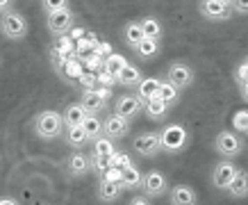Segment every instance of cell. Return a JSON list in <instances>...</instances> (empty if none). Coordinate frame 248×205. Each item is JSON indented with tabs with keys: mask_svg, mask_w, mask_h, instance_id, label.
<instances>
[{
	"mask_svg": "<svg viewBox=\"0 0 248 205\" xmlns=\"http://www.w3.org/2000/svg\"><path fill=\"white\" fill-rule=\"evenodd\" d=\"M64 116L60 112H55V110H44V112L37 114V119H34V132L37 137L41 139H57V137L64 135Z\"/></svg>",
	"mask_w": 248,
	"mask_h": 205,
	"instance_id": "6da1fadb",
	"label": "cell"
},
{
	"mask_svg": "<svg viewBox=\"0 0 248 205\" xmlns=\"http://www.w3.org/2000/svg\"><path fill=\"white\" fill-rule=\"evenodd\" d=\"M28 30H30L28 18L21 12H16V9H5L2 12V16H0V32L5 34V39H9V41L25 39Z\"/></svg>",
	"mask_w": 248,
	"mask_h": 205,
	"instance_id": "7a4b0ae2",
	"label": "cell"
},
{
	"mask_svg": "<svg viewBox=\"0 0 248 205\" xmlns=\"http://www.w3.org/2000/svg\"><path fill=\"white\" fill-rule=\"evenodd\" d=\"M189 142V132L185 126L180 123H169L159 130V144H162V151L166 153H178L182 151Z\"/></svg>",
	"mask_w": 248,
	"mask_h": 205,
	"instance_id": "3957f363",
	"label": "cell"
},
{
	"mask_svg": "<svg viewBox=\"0 0 248 205\" xmlns=\"http://www.w3.org/2000/svg\"><path fill=\"white\" fill-rule=\"evenodd\" d=\"M46 28L53 37H62V34H68V30L73 28L76 23V14L71 12V7H60V9H53V12H46Z\"/></svg>",
	"mask_w": 248,
	"mask_h": 205,
	"instance_id": "277c9868",
	"label": "cell"
},
{
	"mask_svg": "<svg viewBox=\"0 0 248 205\" xmlns=\"http://www.w3.org/2000/svg\"><path fill=\"white\" fill-rule=\"evenodd\" d=\"M214 148L223 158H237L244 151V139L237 132H232V130H221L217 135V139H214Z\"/></svg>",
	"mask_w": 248,
	"mask_h": 205,
	"instance_id": "5b68a950",
	"label": "cell"
},
{
	"mask_svg": "<svg viewBox=\"0 0 248 205\" xmlns=\"http://www.w3.org/2000/svg\"><path fill=\"white\" fill-rule=\"evenodd\" d=\"M198 12L207 21H228L232 16V5H228L223 0H201Z\"/></svg>",
	"mask_w": 248,
	"mask_h": 205,
	"instance_id": "8992f818",
	"label": "cell"
},
{
	"mask_svg": "<svg viewBox=\"0 0 248 205\" xmlns=\"http://www.w3.org/2000/svg\"><path fill=\"white\" fill-rule=\"evenodd\" d=\"M132 148H135L139 155L143 158H155L159 151H162V144H159V132L157 130H148V132H141L132 139Z\"/></svg>",
	"mask_w": 248,
	"mask_h": 205,
	"instance_id": "52a82bcc",
	"label": "cell"
},
{
	"mask_svg": "<svg viewBox=\"0 0 248 205\" xmlns=\"http://www.w3.org/2000/svg\"><path fill=\"white\" fill-rule=\"evenodd\" d=\"M141 189H143V194H148V198H159V196H164V194H169L166 175L162 171H157V169L148 171L141 180Z\"/></svg>",
	"mask_w": 248,
	"mask_h": 205,
	"instance_id": "ba28073f",
	"label": "cell"
},
{
	"mask_svg": "<svg viewBox=\"0 0 248 205\" xmlns=\"http://www.w3.org/2000/svg\"><path fill=\"white\" fill-rule=\"evenodd\" d=\"M194 68L189 66V64H182V62H173L171 66L166 68V80L171 84H175L178 89H187V87H191V82H194Z\"/></svg>",
	"mask_w": 248,
	"mask_h": 205,
	"instance_id": "9c48e42d",
	"label": "cell"
},
{
	"mask_svg": "<svg viewBox=\"0 0 248 205\" xmlns=\"http://www.w3.org/2000/svg\"><path fill=\"white\" fill-rule=\"evenodd\" d=\"M143 110V100L137 96V94H125V96H121L116 103H114V112L121 114V116H125V119H132L137 114Z\"/></svg>",
	"mask_w": 248,
	"mask_h": 205,
	"instance_id": "30bf717a",
	"label": "cell"
},
{
	"mask_svg": "<svg viewBox=\"0 0 248 205\" xmlns=\"http://www.w3.org/2000/svg\"><path fill=\"white\" fill-rule=\"evenodd\" d=\"M130 130V119L125 116H121V114H109L105 121H103V132L107 137H112V139H121V137H125Z\"/></svg>",
	"mask_w": 248,
	"mask_h": 205,
	"instance_id": "8fae6325",
	"label": "cell"
},
{
	"mask_svg": "<svg viewBox=\"0 0 248 205\" xmlns=\"http://www.w3.org/2000/svg\"><path fill=\"white\" fill-rule=\"evenodd\" d=\"M234 173H237V167H234L232 162H230V159H221L217 167H214V171H212V182H214V187L226 191V187L230 185Z\"/></svg>",
	"mask_w": 248,
	"mask_h": 205,
	"instance_id": "7c38bea8",
	"label": "cell"
},
{
	"mask_svg": "<svg viewBox=\"0 0 248 205\" xmlns=\"http://www.w3.org/2000/svg\"><path fill=\"white\" fill-rule=\"evenodd\" d=\"M123 185L121 182H114V180H107V178H100L98 180V201L103 203H116L123 194Z\"/></svg>",
	"mask_w": 248,
	"mask_h": 205,
	"instance_id": "4fadbf2b",
	"label": "cell"
},
{
	"mask_svg": "<svg viewBox=\"0 0 248 205\" xmlns=\"http://www.w3.org/2000/svg\"><path fill=\"white\" fill-rule=\"evenodd\" d=\"M66 169L73 178H82V175H87L91 171V155H87V153H82V151H76L68 158Z\"/></svg>",
	"mask_w": 248,
	"mask_h": 205,
	"instance_id": "5bb4252c",
	"label": "cell"
},
{
	"mask_svg": "<svg viewBox=\"0 0 248 205\" xmlns=\"http://www.w3.org/2000/svg\"><path fill=\"white\" fill-rule=\"evenodd\" d=\"M64 137H66V144L71 146V148H76V151H82L84 146H87V144L91 142L82 123H78V126H68V128H64Z\"/></svg>",
	"mask_w": 248,
	"mask_h": 205,
	"instance_id": "9a60e30c",
	"label": "cell"
},
{
	"mask_svg": "<svg viewBox=\"0 0 248 205\" xmlns=\"http://www.w3.org/2000/svg\"><path fill=\"white\" fill-rule=\"evenodd\" d=\"M169 201L173 205H194L198 201V194L194 191L191 185H175L171 191H169Z\"/></svg>",
	"mask_w": 248,
	"mask_h": 205,
	"instance_id": "2e32d148",
	"label": "cell"
},
{
	"mask_svg": "<svg viewBox=\"0 0 248 205\" xmlns=\"http://www.w3.org/2000/svg\"><path fill=\"white\" fill-rule=\"evenodd\" d=\"M80 103L84 105V110H87V114H100L103 110L107 107V100L98 94L96 89H84L82 91V98H80Z\"/></svg>",
	"mask_w": 248,
	"mask_h": 205,
	"instance_id": "e0dca14e",
	"label": "cell"
},
{
	"mask_svg": "<svg viewBox=\"0 0 248 205\" xmlns=\"http://www.w3.org/2000/svg\"><path fill=\"white\" fill-rule=\"evenodd\" d=\"M139 82H141V71H139L135 64H130V62L116 73V84H123V87H128V89H137Z\"/></svg>",
	"mask_w": 248,
	"mask_h": 205,
	"instance_id": "ac0fdd59",
	"label": "cell"
},
{
	"mask_svg": "<svg viewBox=\"0 0 248 205\" xmlns=\"http://www.w3.org/2000/svg\"><path fill=\"white\" fill-rule=\"evenodd\" d=\"M226 191L232 198L248 196V171H244V169H237V173H234V178L230 180V185L226 187Z\"/></svg>",
	"mask_w": 248,
	"mask_h": 205,
	"instance_id": "d6986e66",
	"label": "cell"
},
{
	"mask_svg": "<svg viewBox=\"0 0 248 205\" xmlns=\"http://www.w3.org/2000/svg\"><path fill=\"white\" fill-rule=\"evenodd\" d=\"M116 153V146H114V139L107 137L105 132L98 135L96 139H91V155H105V158H112Z\"/></svg>",
	"mask_w": 248,
	"mask_h": 205,
	"instance_id": "ffe728a7",
	"label": "cell"
},
{
	"mask_svg": "<svg viewBox=\"0 0 248 205\" xmlns=\"http://www.w3.org/2000/svg\"><path fill=\"white\" fill-rule=\"evenodd\" d=\"M62 116H64V126H78V123H84V119H87V110H84L82 103H71V105L64 107V112H62Z\"/></svg>",
	"mask_w": 248,
	"mask_h": 205,
	"instance_id": "44dd1931",
	"label": "cell"
},
{
	"mask_svg": "<svg viewBox=\"0 0 248 205\" xmlns=\"http://www.w3.org/2000/svg\"><path fill=\"white\" fill-rule=\"evenodd\" d=\"M143 112H146V116H148V119L157 121V119H164V116H166V112H169V105H166V103L159 98V96H153V98L143 100Z\"/></svg>",
	"mask_w": 248,
	"mask_h": 205,
	"instance_id": "7402d4cb",
	"label": "cell"
},
{
	"mask_svg": "<svg viewBox=\"0 0 248 205\" xmlns=\"http://www.w3.org/2000/svg\"><path fill=\"white\" fill-rule=\"evenodd\" d=\"M135 53L139 55L141 60H153V57H157V53H159V39L143 37L141 41L135 46Z\"/></svg>",
	"mask_w": 248,
	"mask_h": 205,
	"instance_id": "603a6c76",
	"label": "cell"
},
{
	"mask_svg": "<svg viewBox=\"0 0 248 205\" xmlns=\"http://www.w3.org/2000/svg\"><path fill=\"white\" fill-rule=\"evenodd\" d=\"M159 78H141V82L137 84V96L141 100H148L153 98V96H157V91H159Z\"/></svg>",
	"mask_w": 248,
	"mask_h": 205,
	"instance_id": "cb8c5ba5",
	"label": "cell"
},
{
	"mask_svg": "<svg viewBox=\"0 0 248 205\" xmlns=\"http://www.w3.org/2000/svg\"><path fill=\"white\" fill-rule=\"evenodd\" d=\"M141 180H143V175H141V171L135 167V162H132L130 167L123 169V178H121V185H123L125 189H139V187H141Z\"/></svg>",
	"mask_w": 248,
	"mask_h": 205,
	"instance_id": "d4e9b609",
	"label": "cell"
},
{
	"mask_svg": "<svg viewBox=\"0 0 248 205\" xmlns=\"http://www.w3.org/2000/svg\"><path fill=\"white\" fill-rule=\"evenodd\" d=\"M139 25H141V30H143V37H148V39H162L164 37L162 23H159L155 16H143L141 21H139Z\"/></svg>",
	"mask_w": 248,
	"mask_h": 205,
	"instance_id": "484cf974",
	"label": "cell"
},
{
	"mask_svg": "<svg viewBox=\"0 0 248 205\" xmlns=\"http://www.w3.org/2000/svg\"><path fill=\"white\" fill-rule=\"evenodd\" d=\"M60 76L64 78V80H78V78L82 76V64L76 60V55L66 57L64 66H62V71H60Z\"/></svg>",
	"mask_w": 248,
	"mask_h": 205,
	"instance_id": "4316f807",
	"label": "cell"
},
{
	"mask_svg": "<svg viewBox=\"0 0 248 205\" xmlns=\"http://www.w3.org/2000/svg\"><path fill=\"white\" fill-rule=\"evenodd\" d=\"M123 37H125V44H128L130 48H135V46L143 39V30H141V25H139V21L125 23V28H123Z\"/></svg>",
	"mask_w": 248,
	"mask_h": 205,
	"instance_id": "83f0119b",
	"label": "cell"
},
{
	"mask_svg": "<svg viewBox=\"0 0 248 205\" xmlns=\"http://www.w3.org/2000/svg\"><path fill=\"white\" fill-rule=\"evenodd\" d=\"M157 96H159L162 100H164L166 105L171 107V105H175V100H178V96H180V89H178L175 84H171L169 80H162V82H159Z\"/></svg>",
	"mask_w": 248,
	"mask_h": 205,
	"instance_id": "f1b7e54d",
	"label": "cell"
},
{
	"mask_svg": "<svg viewBox=\"0 0 248 205\" xmlns=\"http://www.w3.org/2000/svg\"><path fill=\"white\" fill-rule=\"evenodd\" d=\"M84 130H87V135L89 139H96L98 135H103V119H98V114H87V119H84Z\"/></svg>",
	"mask_w": 248,
	"mask_h": 205,
	"instance_id": "f546056e",
	"label": "cell"
},
{
	"mask_svg": "<svg viewBox=\"0 0 248 205\" xmlns=\"http://www.w3.org/2000/svg\"><path fill=\"white\" fill-rule=\"evenodd\" d=\"M125 64H128V60H125L123 55H119V53H112V55H109V57H107L105 62H103V68H107L109 73H114V76H116V73H119L121 68L125 66Z\"/></svg>",
	"mask_w": 248,
	"mask_h": 205,
	"instance_id": "4dcf8cb0",
	"label": "cell"
},
{
	"mask_svg": "<svg viewBox=\"0 0 248 205\" xmlns=\"http://www.w3.org/2000/svg\"><path fill=\"white\" fill-rule=\"evenodd\" d=\"M109 167H112V158H105V155H91V171H93V173L103 175Z\"/></svg>",
	"mask_w": 248,
	"mask_h": 205,
	"instance_id": "1f68e13d",
	"label": "cell"
},
{
	"mask_svg": "<svg viewBox=\"0 0 248 205\" xmlns=\"http://www.w3.org/2000/svg\"><path fill=\"white\" fill-rule=\"evenodd\" d=\"M66 57H71V55H66L64 50H62L60 46H53L50 48V62H53V68L60 73L62 66H64V62H66Z\"/></svg>",
	"mask_w": 248,
	"mask_h": 205,
	"instance_id": "d6a6232c",
	"label": "cell"
},
{
	"mask_svg": "<svg viewBox=\"0 0 248 205\" xmlns=\"http://www.w3.org/2000/svg\"><path fill=\"white\" fill-rule=\"evenodd\" d=\"M232 123H234V130L246 132V130H248V110H239V112H234Z\"/></svg>",
	"mask_w": 248,
	"mask_h": 205,
	"instance_id": "836d02e7",
	"label": "cell"
},
{
	"mask_svg": "<svg viewBox=\"0 0 248 205\" xmlns=\"http://www.w3.org/2000/svg\"><path fill=\"white\" fill-rule=\"evenodd\" d=\"M96 84H105V87H112V84H116V76L114 73H109L107 68H100L96 76Z\"/></svg>",
	"mask_w": 248,
	"mask_h": 205,
	"instance_id": "e575fe53",
	"label": "cell"
},
{
	"mask_svg": "<svg viewBox=\"0 0 248 205\" xmlns=\"http://www.w3.org/2000/svg\"><path fill=\"white\" fill-rule=\"evenodd\" d=\"M112 164H114V167H119V169H125V167H130V164H132V159H130L128 153L116 151L112 155Z\"/></svg>",
	"mask_w": 248,
	"mask_h": 205,
	"instance_id": "d590c367",
	"label": "cell"
},
{
	"mask_svg": "<svg viewBox=\"0 0 248 205\" xmlns=\"http://www.w3.org/2000/svg\"><path fill=\"white\" fill-rule=\"evenodd\" d=\"M244 80H248V62L246 60L234 68V82L239 84V82H244Z\"/></svg>",
	"mask_w": 248,
	"mask_h": 205,
	"instance_id": "8d00e7d4",
	"label": "cell"
},
{
	"mask_svg": "<svg viewBox=\"0 0 248 205\" xmlns=\"http://www.w3.org/2000/svg\"><path fill=\"white\" fill-rule=\"evenodd\" d=\"M100 178H107V180H114V182H121V178H123V169H119V167H109L105 171V173L100 175Z\"/></svg>",
	"mask_w": 248,
	"mask_h": 205,
	"instance_id": "74e56055",
	"label": "cell"
},
{
	"mask_svg": "<svg viewBox=\"0 0 248 205\" xmlns=\"http://www.w3.org/2000/svg\"><path fill=\"white\" fill-rule=\"evenodd\" d=\"M68 0H41V7L46 12H53V9H60V7H66Z\"/></svg>",
	"mask_w": 248,
	"mask_h": 205,
	"instance_id": "f35d334b",
	"label": "cell"
},
{
	"mask_svg": "<svg viewBox=\"0 0 248 205\" xmlns=\"http://www.w3.org/2000/svg\"><path fill=\"white\" fill-rule=\"evenodd\" d=\"M230 5H232V12L248 16V0H232Z\"/></svg>",
	"mask_w": 248,
	"mask_h": 205,
	"instance_id": "ab89813d",
	"label": "cell"
},
{
	"mask_svg": "<svg viewBox=\"0 0 248 205\" xmlns=\"http://www.w3.org/2000/svg\"><path fill=\"white\" fill-rule=\"evenodd\" d=\"M91 89H96L105 100L112 98V87H105V84H96V87H91Z\"/></svg>",
	"mask_w": 248,
	"mask_h": 205,
	"instance_id": "60d3db41",
	"label": "cell"
},
{
	"mask_svg": "<svg viewBox=\"0 0 248 205\" xmlns=\"http://www.w3.org/2000/svg\"><path fill=\"white\" fill-rule=\"evenodd\" d=\"M96 48H98V53L107 55V57H109V55H112V46H109V44H98Z\"/></svg>",
	"mask_w": 248,
	"mask_h": 205,
	"instance_id": "b9f144b4",
	"label": "cell"
},
{
	"mask_svg": "<svg viewBox=\"0 0 248 205\" xmlns=\"http://www.w3.org/2000/svg\"><path fill=\"white\" fill-rule=\"evenodd\" d=\"M239 91H241V96H244V100H248V80L239 82Z\"/></svg>",
	"mask_w": 248,
	"mask_h": 205,
	"instance_id": "7bdbcfd3",
	"label": "cell"
},
{
	"mask_svg": "<svg viewBox=\"0 0 248 205\" xmlns=\"http://www.w3.org/2000/svg\"><path fill=\"white\" fill-rule=\"evenodd\" d=\"M148 201H151V198H148V196H135V198H132V201H130V203L141 205V203H148Z\"/></svg>",
	"mask_w": 248,
	"mask_h": 205,
	"instance_id": "ee69618b",
	"label": "cell"
},
{
	"mask_svg": "<svg viewBox=\"0 0 248 205\" xmlns=\"http://www.w3.org/2000/svg\"><path fill=\"white\" fill-rule=\"evenodd\" d=\"M9 2H12V0H0V12H5V9L9 7Z\"/></svg>",
	"mask_w": 248,
	"mask_h": 205,
	"instance_id": "f6af8a7d",
	"label": "cell"
},
{
	"mask_svg": "<svg viewBox=\"0 0 248 205\" xmlns=\"http://www.w3.org/2000/svg\"><path fill=\"white\" fill-rule=\"evenodd\" d=\"M223 2H228V5H230V2H232V0H223Z\"/></svg>",
	"mask_w": 248,
	"mask_h": 205,
	"instance_id": "bcb514c9",
	"label": "cell"
},
{
	"mask_svg": "<svg viewBox=\"0 0 248 205\" xmlns=\"http://www.w3.org/2000/svg\"><path fill=\"white\" fill-rule=\"evenodd\" d=\"M246 135H248V130H246Z\"/></svg>",
	"mask_w": 248,
	"mask_h": 205,
	"instance_id": "7dc6e473",
	"label": "cell"
},
{
	"mask_svg": "<svg viewBox=\"0 0 248 205\" xmlns=\"http://www.w3.org/2000/svg\"><path fill=\"white\" fill-rule=\"evenodd\" d=\"M246 62H248V57H246Z\"/></svg>",
	"mask_w": 248,
	"mask_h": 205,
	"instance_id": "c3c4849f",
	"label": "cell"
}]
</instances>
